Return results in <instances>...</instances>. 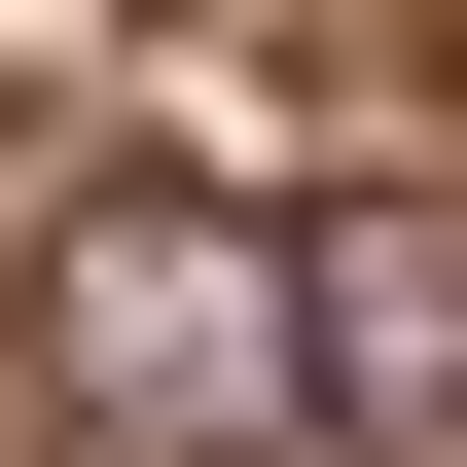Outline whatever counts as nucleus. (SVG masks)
<instances>
[{"mask_svg": "<svg viewBox=\"0 0 467 467\" xmlns=\"http://www.w3.org/2000/svg\"><path fill=\"white\" fill-rule=\"evenodd\" d=\"M36 431L72 467H324V216H216V180L36 216Z\"/></svg>", "mask_w": 467, "mask_h": 467, "instance_id": "1", "label": "nucleus"}, {"mask_svg": "<svg viewBox=\"0 0 467 467\" xmlns=\"http://www.w3.org/2000/svg\"><path fill=\"white\" fill-rule=\"evenodd\" d=\"M324 467H467V252L324 216Z\"/></svg>", "mask_w": 467, "mask_h": 467, "instance_id": "2", "label": "nucleus"}]
</instances>
